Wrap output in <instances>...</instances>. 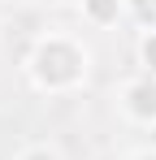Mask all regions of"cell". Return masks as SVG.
<instances>
[{
	"instance_id": "8992f818",
	"label": "cell",
	"mask_w": 156,
	"mask_h": 160,
	"mask_svg": "<svg viewBox=\"0 0 156 160\" xmlns=\"http://www.w3.org/2000/svg\"><path fill=\"white\" fill-rule=\"evenodd\" d=\"M18 160H61V156H56L52 147H44V143H39V147H26V152H22Z\"/></svg>"
},
{
	"instance_id": "3957f363",
	"label": "cell",
	"mask_w": 156,
	"mask_h": 160,
	"mask_svg": "<svg viewBox=\"0 0 156 160\" xmlns=\"http://www.w3.org/2000/svg\"><path fill=\"white\" fill-rule=\"evenodd\" d=\"M82 9H87V18H91V22L108 26V22H117V18L126 13V0H82Z\"/></svg>"
},
{
	"instance_id": "7a4b0ae2",
	"label": "cell",
	"mask_w": 156,
	"mask_h": 160,
	"mask_svg": "<svg viewBox=\"0 0 156 160\" xmlns=\"http://www.w3.org/2000/svg\"><path fill=\"white\" fill-rule=\"evenodd\" d=\"M122 108H126L130 121H139V126H156V78H152V74L126 82V91H122Z\"/></svg>"
},
{
	"instance_id": "5b68a950",
	"label": "cell",
	"mask_w": 156,
	"mask_h": 160,
	"mask_svg": "<svg viewBox=\"0 0 156 160\" xmlns=\"http://www.w3.org/2000/svg\"><path fill=\"white\" fill-rule=\"evenodd\" d=\"M139 61H143V69L156 78V30H143V39H139Z\"/></svg>"
},
{
	"instance_id": "6da1fadb",
	"label": "cell",
	"mask_w": 156,
	"mask_h": 160,
	"mask_svg": "<svg viewBox=\"0 0 156 160\" xmlns=\"http://www.w3.org/2000/svg\"><path fill=\"white\" fill-rule=\"evenodd\" d=\"M26 74L48 95L74 91V87L87 82V48L78 39H70V35H44L35 43L30 61H26Z\"/></svg>"
},
{
	"instance_id": "52a82bcc",
	"label": "cell",
	"mask_w": 156,
	"mask_h": 160,
	"mask_svg": "<svg viewBox=\"0 0 156 160\" xmlns=\"http://www.w3.org/2000/svg\"><path fill=\"white\" fill-rule=\"evenodd\" d=\"M130 160H156V147H148V152H139V156H130Z\"/></svg>"
},
{
	"instance_id": "277c9868",
	"label": "cell",
	"mask_w": 156,
	"mask_h": 160,
	"mask_svg": "<svg viewBox=\"0 0 156 160\" xmlns=\"http://www.w3.org/2000/svg\"><path fill=\"white\" fill-rule=\"evenodd\" d=\"M126 13L139 18L148 30H156V0H126Z\"/></svg>"
}]
</instances>
